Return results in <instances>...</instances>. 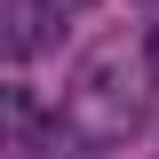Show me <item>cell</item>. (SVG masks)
<instances>
[{"label": "cell", "instance_id": "obj_1", "mask_svg": "<svg viewBox=\"0 0 159 159\" xmlns=\"http://www.w3.org/2000/svg\"><path fill=\"white\" fill-rule=\"evenodd\" d=\"M151 88H159V40L143 32H111L80 56L72 88H64V135L80 143H127L151 119Z\"/></svg>", "mask_w": 159, "mask_h": 159}, {"label": "cell", "instance_id": "obj_2", "mask_svg": "<svg viewBox=\"0 0 159 159\" xmlns=\"http://www.w3.org/2000/svg\"><path fill=\"white\" fill-rule=\"evenodd\" d=\"M80 8H96V0H8V8H0V48H8V64L48 56Z\"/></svg>", "mask_w": 159, "mask_h": 159}, {"label": "cell", "instance_id": "obj_3", "mask_svg": "<svg viewBox=\"0 0 159 159\" xmlns=\"http://www.w3.org/2000/svg\"><path fill=\"white\" fill-rule=\"evenodd\" d=\"M143 8H159V0H143Z\"/></svg>", "mask_w": 159, "mask_h": 159}]
</instances>
